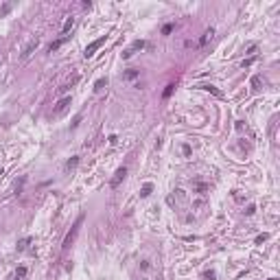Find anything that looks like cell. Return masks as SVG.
I'll list each match as a JSON object with an SVG mask.
<instances>
[{
  "label": "cell",
  "instance_id": "obj_1",
  "mask_svg": "<svg viewBox=\"0 0 280 280\" xmlns=\"http://www.w3.org/2000/svg\"><path fill=\"white\" fill-rule=\"evenodd\" d=\"M81 223H83V215H79V217H77V221H74V223H72V228H70V232L66 234V239H64V243H61V247H64V249H68V247L74 243V239H77L79 230H81Z\"/></svg>",
  "mask_w": 280,
  "mask_h": 280
},
{
  "label": "cell",
  "instance_id": "obj_2",
  "mask_svg": "<svg viewBox=\"0 0 280 280\" xmlns=\"http://www.w3.org/2000/svg\"><path fill=\"white\" fill-rule=\"evenodd\" d=\"M103 44H105V35H103V37H98V40H94L92 44H88V48L83 50V57H86V59H90V57H92V55L96 53V50H98L101 46H103Z\"/></svg>",
  "mask_w": 280,
  "mask_h": 280
},
{
  "label": "cell",
  "instance_id": "obj_3",
  "mask_svg": "<svg viewBox=\"0 0 280 280\" xmlns=\"http://www.w3.org/2000/svg\"><path fill=\"white\" fill-rule=\"evenodd\" d=\"M125 175H127V169H125V166H120V169L116 171V175L112 177V182H110V186H112V188H118V184H120V182L125 180Z\"/></svg>",
  "mask_w": 280,
  "mask_h": 280
},
{
  "label": "cell",
  "instance_id": "obj_4",
  "mask_svg": "<svg viewBox=\"0 0 280 280\" xmlns=\"http://www.w3.org/2000/svg\"><path fill=\"white\" fill-rule=\"evenodd\" d=\"M144 46H147V44H144L142 40H138V42H134V44H132V48H129V50H125V53H123V57H125V59H129V57H132V55L136 53V50H142Z\"/></svg>",
  "mask_w": 280,
  "mask_h": 280
},
{
  "label": "cell",
  "instance_id": "obj_5",
  "mask_svg": "<svg viewBox=\"0 0 280 280\" xmlns=\"http://www.w3.org/2000/svg\"><path fill=\"white\" fill-rule=\"evenodd\" d=\"M37 46H40V40H37V37H35V40H31V42L27 44V48H24V53H22V59H29Z\"/></svg>",
  "mask_w": 280,
  "mask_h": 280
},
{
  "label": "cell",
  "instance_id": "obj_6",
  "mask_svg": "<svg viewBox=\"0 0 280 280\" xmlns=\"http://www.w3.org/2000/svg\"><path fill=\"white\" fill-rule=\"evenodd\" d=\"M68 105H70V96H64V98L59 101V103L55 105V110H53V112H55V114H61V112H64Z\"/></svg>",
  "mask_w": 280,
  "mask_h": 280
},
{
  "label": "cell",
  "instance_id": "obj_7",
  "mask_svg": "<svg viewBox=\"0 0 280 280\" xmlns=\"http://www.w3.org/2000/svg\"><path fill=\"white\" fill-rule=\"evenodd\" d=\"M72 27H74V18H66V22H64V27H61V35L66 37V33H68V31H70Z\"/></svg>",
  "mask_w": 280,
  "mask_h": 280
},
{
  "label": "cell",
  "instance_id": "obj_8",
  "mask_svg": "<svg viewBox=\"0 0 280 280\" xmlns=\"http://www.w3.org/2000/svg\"><path fill=\"white\" fill-rule=\"evenodd\" d=\"M66 40H68V35H66V37H59L57 42H53V44L48 46V53H55V50H57V48H59V46H61V44H64Z\"/></svg>",
  "mask_w": 280,
  "mask_h": 280
},
{
  "label": "cell",
  "instance_id": "obj_9",
  "mask_svg": "<svg viewBox=\"0 0 280 280\" xmlns=\"http://www.w3.org/2000/svg\"><path fill=\"white\" fill-rule=\"evenodd\" d=\"M199 88H201V90H206V92H212V94H215V96H219V98L223 96V94H221V92H219L215 86H210V83H206V86H199Z\"/></svg>",
  "mask_w": 280,
  "mask_h": 280
},
{
  "label": "cell",
  "instance_id": "obj_10",
  "mask_svg": "<svg viewBox=\"0 0 280 280\" xmlns=\"http://www.w3.org/2000/svg\"><path fill=\"white\" fill-rule=\"evenodd\" d=\"M212 33H215L212 29H208L206 33H203V35H201V40H199V46H206V44H208V40L212 37Z\"/></svg>",
  "mask_w": 280,
  "mask_h": 280
},
{
  "label": "cell",
  "instance_id": "obj_11",
  "mask_svg": "<svg viewBox=\"0 0 280 280\" xmlns=\"http://www.w3.org/2000/svg\"><path fill=\"white\" fill-rule=\"evenodd\" d=\"M77 164H79V158L74 156V158H70L68 162H66V171H72V169H77Z\"/></svg>",
  "mask_w": 280,
  "mask_h": 280
},
{
  "label": "cell",
  "instance_id": "obj_12",
  "mask_svg": "<svg viewBox=\"0 0 280 280\" xmlns=\"http://www.w3.org/2000/svg\"><path fill=\"white\" fill-rule=\"evenodd\" d=\"M105 86H107V79H98V81L94 83V92H101Z\"/></svg>",
  "mask_w": 280,
  "mask_h": 280
},
{
  "label": "cell",
  "instance_id": "obj_13",
  "mask_svg": "<svg viewBox=\"0 0 280 280\" xmlns=\"http://www.w3.org/2000/svg\"><path fill=\"white\" fill-rule=\"evenodd\" d=\"M151 190H153V186H151V184H144V186H142V190H140V197H149V195H151Z\"/></svg>",
  "mask_w": 280,
  "mask_h": 280
},
{
  "label": "cell",
  "instance_id": "obj_14",
  "mask_svg": "<svg viewBox=\"0 0 280 280\" xmlns=\"http://www.w3.org/2000/svg\"><path fill=\"white\" fill-rule=\"evenodd\" d=\"M136 77H138V70H127V72H125V79H127V81H134Z\"/></svg>",
  "mask_w": 280,
  "mask_h": 280
},
{
  "label": "cell",
  "instance_id": "obj_15",
  "mask_svg": "<svg viewBox=\"0 0 280 280\" xmlns=\"http://www.w3.org/2000/svg\"><path fill=\"white\" fill-rule=\"evenodd\" d=\"M173 90H175V83H169V86H166V90L162 92V96H164V98H169V96L173 94Z\"/></svg>",
  "mask_w": 280,
  "mask_h": 280
},
{
  "label": "cell",
  "instance_id": "obj_16",
  "mask_svg": "<svg viewBox=\"0 0 280 280\" xmlns=\"http://www.w3.org/2000/svg\"><path fill=\"white\" fill-rule=\"evenodd\" d=\"M173 29H175V24H171V22H169V24H164V27H162V35H169Z\"/></svg>",
  "mask_w": 280,
  "mask_h": 280
},
{
  "label": "cell",
  "instance_id": "obj_17",
  "mask_svg": "<svg viewBox=\"0 0 280 280\" xmlns=\"http://www.w3.org/2000/svg\"><path fill=\"white\" fill-rule=\"evenodd\" d=\"M24 276H27V267H18V269H15V278H20V280H22Z\"/></svg>",
  "mask_w": 280,
  "mask_h": 280
},
{
  "label": "cell",
  "instance_id": "obj_18",
  "mask_svg": "<svg viewBox=\"0 0 280 280\" xmlns=\"http://www.w3.org/2000/svg\"><path fill=\"white\" fill-rule=\"evenodd\" d=\"M29 243H31V239H22V241L18 243V252H22L24 247H27V245H29Z\"/></svg>",
  "mask_w": 280,
  "mask_h": 280
},
{
  "label": "cell",
  "instance_id": "obj_19",
  "mask_svg": "<svg viewBox=\"0 0 280 280\" xmlns=\"http://www.w3.org/2000/svg\"><path fill=\"white\" fill-rule=\"evenodd\" d=\"M252 88H254V90L261 88V77H252Z\"/></svg>",
  "mask_w": 280,
  "mask_h": 280
},
{
  "label": "cell",
  "instance_id": "obj_20",
  "mask_svg": "<svg viewBox=\"0 0 280 280\" xmlns=\"http://www.w3.org/2000/svg\"><path fill=\"white\" fill-rule=\"evenodd\" d=\"M254 61H256V57H249V59H245V61H243V68H249Z\"/></svg>",
  "mask_w": 280,
  "mask_h": 280
},
{
  "label": "cell",
  "instance_id": "obj_21",
  "mask_svg": "<svg viewBox=\"0 0 280 280\" xmlns=\"http://www.w3.org/2000/svg\"><path fill=\"white\" fill-rule=\"evenodd\" d=\"M203 280H215V271H206L203 274Z\"/></svg>",
  "mask_w": 280,
  "mask_h": 280
},
{
  "label": "cell",
  "instance_id": "obj_22",
  "mask_svg": "<svg viewBox=\"0 0 280 280\" xmlns=\"http://www.w3.org/2000/svg\"><path fill=\"white\" fill-rule=\"evenodd\" d=\"M263 241H267V234H258L256 236V243H263Z\"/></svg>",
  "mask_w": 280,
  "mask_h": 280
},
{
  "label": "cell",
  "instance_id": "obj_23",
  "mask_svg": "<svg viewBox=\"0 0 280 280\" xmlns=\"http://www.w3.org/2000/svg\"><path fill=\"white\" fill-rule=\"evenodd\" d=\"M182 151H184V156H190V147H188V144H184Z\"/></svg>",
  "mask_w": 280,
  "mask_h": 280
},
{
  "label": "cell",
  "instance_id": "obj_24",
  "mask_svg": "<svg viewBox=\"0 0 280 280\" xmlns=\"http://www.w3.org/2000/svg\"><path fill=\"white\" fill-rule=\"evenodd\" d=\"M271 280H276V278H271Z\"/></svg>",
  "mask_w": 280,
  "mask_h": 280
}]
</instances>
